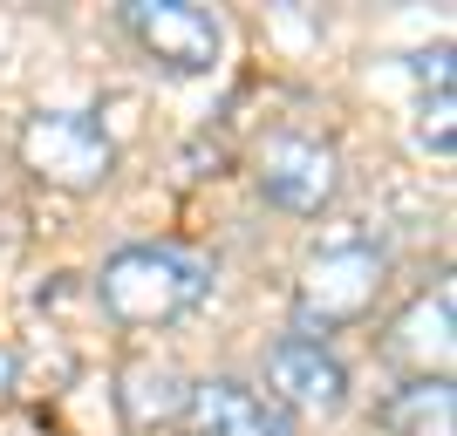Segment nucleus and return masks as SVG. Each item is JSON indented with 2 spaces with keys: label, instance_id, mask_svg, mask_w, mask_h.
<instances>
[{
  "label": "nucleus",
  "instance_id": "obj_1",
  "mask_svg": "<svg viewBox=\"0 0 457 436\" xmlns=\"http://www.w3.org/2000/svg\"><path fill=\"white\" fill-rule=\"evenodd\" d=\"M212 266L185 246H123L96 273V300L123 327H164L205 300Z\"/></svg>",
  "mask_w": 457,
  "mask_h": 436
},
{
  "label": "nucleus",
  "instance_id": "obj_2",
  "mask_svg": "<svg viewBox=\"0 0 457 436\" xmlns=\"http://www.w3.org/2000/svg\"><path fill=\"white\" fill-rule=\"evenodd\" d=\"M21 164L55 191H96L116 171V144L82 110H41L21 123Z\"/></svg>",
  "mask_w": 457,
  "mask_h": 436
},
{
  "label": "nucleus",
  "instance_id": "obj_3",
  "mask_svg": "<svg viewBox=\"0 0 457 436\" xmlns=\"http://www.w3.org/2000/svg\"><path fill=\"white\" fill-rule=\"evenodd\" d=\"M260 191H267V205L294 211V218H314V211L335 205V191H342V157L335 144L321 136H267V151H260Z\"/></svg>",
  "mask_w": 457,
  "mask_h": 436
},
{
  "label": "nucleus",
  "instance_id": "obj_4",
  "mask_svg": "<svg viewBox=\"0 0 457 436\" xmlns=\"http://www.w3.org/2000/svg\"><path fill=\"white\" fill-rule=\"evenodd\" d=\"M123 28L164 69H178V76H205L212 62H219V41H226L219 35V14L191 7V0H123Z\"/></svg>",
  "mask_w": 457,
  "mask_h": 436
},
{
  "label": "nucleus",
  "instance_id": "obj_5",
  "mask_svg": "<svg viewBox=\"0 0 457 436\" xmlns=\"http://www.w3.org/2000/svg\"><path fill=\"white\" fill-rule=\"evenodd\" d=\"M382 293V252L376 246H335V252H314L301 273V321L314 327H342V321H362Z\"/></svg>",
  "mask_w": 457,
  "mask_h": 436
},
{
  "label": "nucleus",
  "instance_id": "obj_6",
  "mask_svg": "<svg viewBox=\"0 0 457 436\" xmlns=\"http://www.w3.org/2000/svg\"><path fill=\"white\" fill-rule=\"evenodd\" d=\"M267 389H273V409H307V416H335L348 402V368L328 355L321 341H307V334H287L273 341L267 355Z\"/></svg>",
  "mask_w": 457,
  "mask_h": 436
},
{
  "label": "nucleus",
  "instance_id": "obj_7",
  "mask_svg": "<svg viewBox=\"0 0 457 436\" xmlns=\"http://www.w3.org/2000/svg\"><path fill=\"white\" fill-rule=\"evenodd\" d=\"M178 423H185V436H294L287 416L260 396V389H246V382H232V375L191 382Z\"/></svg>",
  "mask_w": 457,
  "mask_h": 436
},
{
  "label": "nucleus",
  "instance_id": "obj_8",
  "mask_svg": "<svg viewBox=\"0 0 457 436\" xmlns=\"http://www.w3.org/2000/svg\"><path fill=\"white\" fill-rule=\"evenodd\" d=\"M389 355L410 361L417 375H430V368H451V286H437V293H423L410 314L396 321V334H389Z\"/></svg>",
  "mask_w": 457,
  "mask_h": 436
},
{
  "label": "nucleus",
  "instance_id": "obj_9",
  "mask_svg": "<svg viewBox=\"0 0 457 436\" xmlns=\"http://www.w3.org/2000/svg\"><path fill=\"white\" fill-rule=\"evenodd\" d=\"M185 396H191V382L178 375L171 361H130V368H123V416H130L137 430L178 423L185 416Z\"/></svg>",
  "mask_w": 457,
  "mask_h": 436
},
{
  "label": "nucleus",
  "instance_id": "obj_10",
  "mask_svg": "<svg viewBox=\"0 0 457 436\" xmlns=\"http://www.w3.org/2000/svg\"><path fill=\"white\" fill-rule=\"evenodd\" d=\"M382 423L396 436H451V375H417L382 402Z\"/></svg>",
  "mask_w": 457,
  "mask_h": 436
}]
</instances>
